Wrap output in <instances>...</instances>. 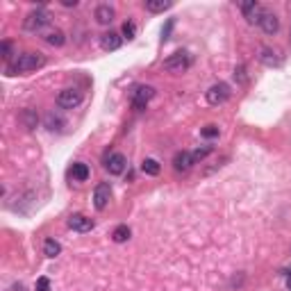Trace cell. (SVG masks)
<instances>
[{
	"label": "cell",
	"mask_w": 291,
	"mask_h": 291,
	"mask_svg": "<svg viewBox=\"0 0 291 291\" xmlns=\"http://www.w3.org/2000/svg\"><path fill=\"white\" fill-rule=\"evenodd\" d=\"M46 64V57L41 53H23L7 64V75H16V73H30V71L41 69Z\"/></svg>",
	"instance_id": "obj_1"
},
{
	"label": "cell",
	"mask_w": 291,
	"mask_h": 291,
	"mask_svg": "<svg viewBox=\"0 0 291 291\" xmlns=\"http://www.w3.org/2000/svg\"><path fill=\"white\" fill-rule=\"evenodd\" d=\"M50 25V14L46 9H35L25 16L23 21V30L25 32H46V28Z\"/></svg>",
	"instance_id": "obj_2"
},
{
	"label": "cell",
	"mask_w": 291,
	"mask_h": 291,
	"mask_svg": "<svg viewBox=\"0 0 291 291\" xmlns=\"http://www.w3.org/2000/svg\"><path fill=\"white\" fill-rule=\"evenodd\" d=\"M162 66H164V71L175 73V75H178V73H184V71L191 66V55H189V53H182V50H180V53H173L171 57L164 59Z\"/></svg>",
	"instance_id": "obj_3"
},
{
	"label": "cell",
	"mask_w": 291,
	"mask_h": 291,
	"mask_svg": "<svg viewBox=\"0 0 291 291\" xmlns=\"http://www.w3.org/2000/svg\"><path fill=\"white\" fill-rule=\"evenodd\" d=\"M205 98H207V103L212 105V107H218V105H223L230 98V84H225V82L212 84V87L205 91Z\"/></svg>",
	"instance_id": "obj_4"
},
{
	"label": "cell",
	"mask_w": 291,
	"mask_h": 291,
	"mask_svg": "<svg viewBox=\"0 0 291 291\" xmlns=\"http://www.w3.org/2000/svg\"><path fill=\"white\" fill-rule=\"evenodd\" d=\"M155 96V87H150V84H139V87H134V91H132V107L134 109H146V105H148V100Z\"/></svg>",
	"instance_id": "obj_5"
},
{
	"label": "cell",
	"mask_w": 291,
	"mask_h": 291,
	"mask_svg": "<svg viewBox=\"0 0 291 291\" xmlns=\"http://www.w3.org/2000/svg\"><path fill=\"white\" fill-rule=\"evenodd\" d=\"M80 103H82V93L77 89H62L57 93V105L62 109H75Z\"/></svg>",
	"instance_id": "obj_6"
},
{
	"label": "cell",
	"mask_w": 291,
	"mask_h": 291,
	"mask_svg": "<svg viewBox=\"0 0 291 291\" xmlns=\"http://www.w3.org/2000/svg\"><path fill=\"white\" fill-rule=\"evenodd\" d=\"M241 12H243V18H246L250 25H255V23L259 25L266 9H262V5H257L255 0H248V2H241Z\"/></svg>",
	"instance_id": "obj_7"
},
{
	"label": "cell",
	"mask_w": 291,
	"mask_h": 291,
	"mask_svg": "<svg viewBox=\"0 0 291 291\" xmlns=\"http://www.w3.org/2000/svg\"><path fill=\"white\" fill-rule=\"evenodd\" d=\"M109 198H111V187L107 182H100V184L93 189V205H96V209L103 212V209L109 205Z\"/></svg>",
	"instance_id": "obj_8"
},
{
	"label": "cell",
	"mask_w": 291,
	"mask_h": 291,
	"mask_svg": "<svg viewBox=\"0 0 291 291\" xmlns=\"http://www.w3.org/2000/svg\"><path fill=\"white\" fill-rule=\"evenodd\" d=\"M105 166H107V171H109L111 175H121L125 171V166H127V160H125V155L114 153V155H109V157H107Z\"/></svg>",
	"instance_id": "obj_9"
},
{
	"label": "cell",
	"mask_w": 291,
	"mask_h": 291,
	"mask_svg": "<svg viewBox=\"0 0 291 291\" xmlns=\"http://www.w3.org/2000/svg\"><path fill=\"white\" fill-rule=\"evenodd\" d=\"M196 162L194 157H191V153H187V150H180V153H175L173 157V168L178 171V173H187L189 168L194 166Z\"/></svg>",
	"instance_id": "obj_10"
},
{
	"label": "cell",
	"mask_w": 291,
	"mask_h": 291,
	"mask_svg": "<svg viewBox=\"0 0 291 291\" xmlns=\"http://www.w3.org/2000/svg\"><path fill=\"white\" fill-rule=\"evenodd\" d=\"M69 228L75 232H89V230H93V221L87 218L84 214H73L69 218Z\"/></svg>",
	"instance_id": "obj_11"
},
{
	"label": "cell",
	"mask_w": 291,
	"mask_h": 291,
	"mask_svg": "<svg viewBox=\"0 0 291 291\" xmlns=\"http://www.w3.org/2000/svg\"><path fill=\"white\" fill-rule=\"evenodd\" d=\"M259 28L266 32V35H275L277 30H280V18H277L273 12H264L262 16V23H259Z\"/></svg>",
	"instance_id": "obj_12"
},
{
	"label": "cell",
	"mask_w": 291,
	"mask_h": 291,
	"mask_svg": "<svg viewBox=\"0 0 291 291\" xmlns=\"http://www.w3.org/2000/svg\"><path fill=\"white\" fill-rule=\"evenodd\" d=\"M121 43H123V36L116 35V32H107V35L100 36V46H103V50H118L121 48Z\"/></svg>",
	"instance_id": "obj_13"
},
{
	"label": "cell",
	"mask_w": 291,
	"mask_h": 291,
	"mask_svg": "<svg viewBox=\"0 0 291 291\" xmlns=\"http://www.w3.org/2000/svg\"><path fill=\"white\" fill-rule=\"evenodd\" d=\"M96 21L100 23V25H109V23L114 21V7H109V5H98Z\"/></svg>",
	"instance_id": "obj_14"
},
{
	"label": "cell",
	"mask_w": 291,
	"mask_h": 291,
	"mask_svg": "<svg viewBox=\"0 0 291 291\" xmlns=\"http://www.w3.org/2000/svg\"><path fill=\"white\" fill-rule=\"evenodd\" d=\"M43 39H46V43H50V46H64V41H66V36H64L62 30H57V28H50L43 32Z\"/></svg>",
	"instance_id": "obj_15"
},
{
	"label": "cell",
	"mask_w": 291,
	"mask_h": 291,
	"mask_svg": "<svg viewBox=\"0 0 291 291\" xmlns=\"http://www.w3.org/2000/svg\"><path fill=\"white\" fill-rule=\"evenodd\" d=\"M144 7L148 12H153V14H160V12H166V9L173 7V2L171 0H146Z\"/></svg>",
	"instance_id": "obj_16"
},
{
	"label": "cell",
	"mask_w": 291,
	"mask_h": 291,
	"mask_svg": "<svg viewBox=\"0 0 291 291\" xmlns=\"http://www.w3.org/2000/svg\"><path fill=\"white\" fill-rule=\"evenodd\" d=\"M71 175H73V180L84 182L89 178V166H87L84 162H77V164H73V168H71Z\"/></svg>",
	"instance_id": "obj_17"
},
{
	"label": "cell",
	"mask_w": 291,
	"mask_h": 291,
	"mask_svg": "<svg viewBox=\"0 0 291 291\" xmlns=\"http://www.w3.org/2000/svg\"><path fill=\"white\" fill-rule=\"evenodd\" d=\"M59 253H62L59 241H55V239H46V241H43V255L46 257H57Z\"/></svg>",
	"instance_id": "obj_18"
},
{
	"label": "cell",
	"mask_w": 291,
	"mask_h": 291,
	"mask_svg": "<svg viewBox=\"0 0 291 291\" xmlns=\"http://www.w3.org/2000/svg\"><path fill=\"white\" fill-rule=\"evenodd\" d=\"M277 53L275 50H271V48H262V55H259V62L266 64V66H277L280 64V59H277Z\"/></svg>",
	"instance_id": "obj_19"
},
{
	"label": "cell",
	"mask_w": 291,
	"mask_h": 291,
	"mask_svg": "<svg viewBox=\"0 0 291 291\" xmlns=\"http://www.w3.org/2000/svg\"><path fill=\"white\" fill-rule=\"evenodd\" d=\"M141 171H144L146 175H160L162 166L157 160H144L141 162Z\"/></svg>",
	"instance_id": "obj_20"
},
{
	"label": "cell",
	"mask_w": 291,
	"mask_h": 291,
	"mask_svg": "<svg viewBox=\"0 0 291 291\" xmlns=\"http://www.w3.org/2000/svg\"><path fill=\"white\" fill-rule=\"evenodd\" d=\"M111 239H114L116 243L127 241V239H130V228H127V225H118V228L111 232Z\"/></svg>",
	"instance_id": "obj_21"
},
{
	"label": "cell",
	"mask_w": 291,
	"mask_h": 291,
	"mask_svg": "<svg viewBox=\"0 0 291 291\" xmlns=\"http://www.w3.org/2000/svg\"><path fill=\"white\" fill-rule=\"evenodd\" d=\"M21 121L25 123V127H30V130H32V127H36V121H39V118H36V114L32 109H25L21 114Z\"/></svg>",
	"instance_id": "obj_22"
},
{
	"label": "cell",
	"mask_w": 291,
	"mask_h": 291,
	"mask_svg": "<svg viewBox=\"0 0 291 291\" xmlns=\"http://www.w3.org/2000/svg\"><path fill=\"white\" fill-rule=\"evenodd\" d=\"M209 153H212V146H202V148H196L194 153H191V157H194V162L198 164V162H202Z\"/></svg>",
	"instance_id": "obj_23"
},
{
	"label": "cell",
	"mask_w": 291,
	"mask_h": 291,
	"mask_svg": "<svg viewBox=\"0 0 291 291\" xmlns=\"http://www.w3.org/2000/svg\"><path fill=\"white\" fill-rule=\"evenodd\" d=\"M0 53H2V59L9 62L12 55H14V46H12V41H2V43H0Z\"/></svg>",
	"instance_id": "obj_24"
},
{
	"label": "cell",
	"mask_w": 291,
	"mask_h": 291,
	"mask_svg": "<svg viewBox=\"0 0 291 291\" xmlns=\"http://www.w3.org/2000/svg\"><path fill=\"white\" fill-rule=\"evenodd\" d=\"M200 134L205 139H216L218 137V127H216V125H205V127L200 130Z\"/></svg>",
	"instance_id": "obj_25"
},
{
	"label": "cell",
	"mask_w": 291,
	"mask_h": 291,
	"mask_svg": "<svg viewBox=\"0 0 291 291\" xmlns=\"http://www.w3.org/2000/svg\"><path fill=\"white\" fill-rule=\"evenodd\" d=\"M134 35H137V28H134V23H132V21L123 23V39H134Z\"/></svg>",
	"instance_id": "obj_26"
},
{
	"label": "cell",
	"mask_w": 291,
	"mask_h": 291,
	"mask_svg": "<svg viewBox=\"0 0 291 291\" xmlns=\"http://www.w3.org/2000/svg\"><path fill=\"white\" fill-rule=\"evenodd\" d=\"M36 291H50V280L48 277H39V280H36Z\"/></svg>",
	"instance_id": "obj_27"
},
{
	"label": "cell",
	"mask_w": 291,
	"mask_h": 291,
	"mask_svg": "<svg viewBox=\"0 0 291 291\" xmlns=\"http://www.w3.org/2000/svg\"><path fill=\"white\" fill-rule=\"evenodd\" d=\"M173 25H175V21H173V18H168V23H166V28L162 30V41H166L168 36H171V30H173Z\"/></svg>",
	"instance_id": "obj_28"
},
{
	"label": "cell",
	"mask_w": 291,
	"mask_h": 291,
	"mask_svg": "<svg viewBox=\"0 0 291 291\" xmlns=\"http://www.w3.org/2000/svg\"><path fill=\"white\" fill-rule=\"evenodd\" d=\"M235 77H239V80H246V75H243V66H239V69L235 71Z\"/></svg>",
	"instance_id": "obj_29"
},
{
	"label": "cell",
	"mask_w": 291,
	"mask_h": 291,
	"mask_svg": "<svg viewBox=\"0 0 291 291\" xmlns=\"http://www.w3.org/2000/svg\"><path fill=\"white\" fill-rule=\"evenodd\" d=\"M62 5H64V7H75L77 0H62Z\"/></svg>",
	"instance_id": "obj_30"
},
{
	"label": "cell",
	"mask_w": 291,
	"mask_h": 291,
	"mask_svg": "<svg viewBox=\"0 0 291 291\" xmlns=\"http://www.w3.org/2000/svg\"><path fill=\"white\" fill-rule=\"evenodd\" d=\"M287 277H289V280H287V287H289V289H291V275H287Z\"/></svg>",
	"instance_id": "obj_31"
}]
</instances>
